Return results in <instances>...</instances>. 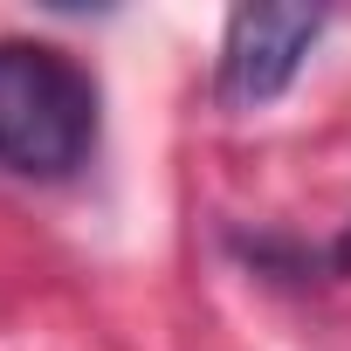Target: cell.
<instances>
[{
	"instance_id": "obj_2",
	"label": "cell",
	"mask_w": 351,
	"mask_h": 351,
	"mask_svg": "<svg viewBox=\"0 0 351 351\" xmlns=\"http://www.w3.org/2000/svg\"><path fill=\"white\" fill-rule=\"evenodd\" d=\"M324 35V14L317 8H234L228 14V35H221V62H214V97L221 110H262L276 104L303 56L317 49Z\"/></svg>"
},
{
	"instance_id": "obj_1",
	"label": "cell",
	"mask_w": 351,
	"mask_h": 351,
	"mask_svg": "<svg viewBox=\"0 0 351 351\" xmlns=\"http://www.w3.org/2000/svg\"><path fill=\"white\" fill-rule=\"evenodd\" d=\"M97 152V83L49 42H0V172L69 180Z\"/></svg>"
},
{
	"instance_id": "obj_3",
	"label": "cell",
	"mask_w": 351,
	"mask_h": 351,
	"mask_svg": "<svg viewBox=\"0 0 351 351\" xmlns=\"http://www.w3.org/2000/svg\"><path fill=\"white\" fill-rule=\"evenodd\" d=\"M330 262H337V269H344V276H351V228H344V241H337V248H330Z\"/></svg>"
}]
</instances>
